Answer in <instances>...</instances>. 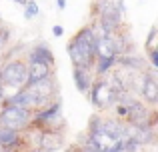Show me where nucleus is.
<instances>
[{
    "label": "nucleus",
    "instance_id": "obj_20",
    "mask_svg": "<svg viewBox=\"0 0 158 152\" xmlns=\"http://www.w3.org/2000/svg\"><path fill=\"white\" fill-rule=\"evenodd\" d=\"M2 100H4V86L0 84V102H2Z\"/></svg>",
    "mask_w": 158,
    "mask_h": 152
},
{
    "label": "nucleus",
    "instance_id": "obj_3",
    "mask_svg": "<svg viewBox=\"0 0 158 152\" xmlns=\"http://www.w3.org/2000/svg\"><path fill=\"white\" fill-rule=\"evenodd\" d=\"M28 82V64L22 60H10L0 68V84L10 88H22Z\"/></svg>",
    "mask_w": 158,
    "mask_h": 152
},
{
    "label": "nucleus",
    "instance_id": "obj_22",
    "mask_svg": "<svg viewBox=\"0 0 158 152\" xmlns=\"http://www.w3.org/2000/svg\"><path fill=\"white\" fill-rule=\"evenodd\" d=\"M34 152H44V150H34Z\"/></svg>",
    "mask_w": 158,
    "mask_h": 152
},
{
    "label": "nucleus",
    "instance_id": "obj_10",
    "mask_svg": "<svg viewBox=\"0 0 158 152\" xmlns=\"http://www.w3.org/2000/svg\"><path fill=\"white\" fill-rule=\"evenodd\" d=\"M116 66H122V68H128V70H142L146 68V62L138 56H130V54H122V56H116Z\"/></svg>",
    "mask_w": 158,
    "mask_h": 152
},
{
    "label": "nucleus",
    "instance_id": "obj_19",
    "mask_svg": "<svg viewBox=\"0 0 158 152\" xmlns=\"http://www.w3.org/2000/svg\"><path fill=\"white\" fill-rule=\"evenodd\" d=\"M56 6L60 8V10H64L66 8V0H56Z\"/></svg>",
    "mask_w": 158,
    "mask_h": 152
},
{
    "label": "nucleus",
    "instance_id": "obj_5",
    "mask_svg": "<svg viewBox=\"0 0 158 152\" xmlns=\"http://www.w3.org/2000/svg\"><path fill=\"white\" fill-rule=\"evenodd\" d=\"M120 26H122V12H118L114 0H112L110 6L98 14V30H100V34H112Z\"/></svg>",
    "mask_w": 158,
    "mask_h": 152
},
{
    "label": "nucleus",
    "instance_id": "obj_9",
    "mask_svg": "<svg viewBox=\"0 0 158 152\" xmlns=\"http://www.w3.org/2000/svg\"><path fill=\"white\" fill-rule=\"evenodd\" d=\"M62 144H64V136L58 130H44L40 134V150L52 152V150L62 148Z\"/></svg>",
    "mask_w": 158,
    "mask_h": 152
},
{
    "label": "nucleus",
    "instance_id": "obj_4",
    "mask_svg": "<svg viewBox=\"0 0 158 152\" xmlns=\"http://www.w3.org/2000/svg\"><path fill=\"white\" fill-rule=\"evenodd\" d=\"M32 120V110H26L16 104H6L0 112V124L12 130H22L28 128Z\"/></svg>",
    "mask_w": 158,
    "mask_h": 152
},
{
    "label": "nucleus",
    "instance_id": "obj_14",
    "mask_svg": "<svg viewBox=\"0 0 158 152\" xmlns=\"http://www.w3.org/2000/svg\"><path fill=\"white\" fill-rule=\"evenodd\" d=\"M24 6H26V12H24V16H26L28 20H30V18H36V16H38V10H40V8H38V4H36L34 0H28Z\"/></svg>",
    "mask_w": 158,
    "mask_h": 152
},
{
    "label": "nucleus",
    "instance_id": "obj_13",
    "mask_svg": "<svg viewBox=\"0 0 158 152\" xmlns=\"http://www.w3.org/2000/svg\"><path fill=\"white\" fill-rule=\"evenodd\" d=\"M94 64H96V68H94L96 76L98 78H100V76H106L108 72L116 66V56H98Z\"/></svg>",
    "mask_w": 158,
    "mask_h": 152
},
{
    "label": "nucleus",
    "instance_id": "obj_12",
    "mask_svg": "<svg viewBox=\"0 0 158 152\" xmlns=\"http://www.w3.org/2000/svg\"><path fill=\"white\" fill-rule=\"evenodd\" d=\"M20 142V134L18 130L6 128V126H0V146L2 148H12Z\"/></svg>",
    "mask_w": 158,
    "mask_h": 152
},
{
    "label": "nucleus",
    "instance_id": "obj_7",
    "mask_svg": "<svg viewBox=\"0 0 158 152\" xmlns=\"http://www.w3.org/2000/svg\"><path fill=\"white\" fill-rule=\"evenodd\" d=\"M46 64V66L54 68V54L52 50L46 46V44H36V46L30 48V52H28V64Z\"/></svg>",
    "mask_w": 158,
    "mask_h": 152
},
{
    "label": "nucleus",
    "instance_id": "obj_17",
    "mask_svg": "<svg viewBox=\"0 0 158 152\" xmlns=\"http://www.w3.org/2000/svg\"><path fill=\"white\" fill-rule=\"evenodd\" d=\"M148 60H150V66L156 70V66H158V50H148Z\"/></svg>",
    "mask_w": 158,
    "mask_h": 152
},
{
    "label": "nucleus",
    "instance_id": "obj_15",
    "mask_svg": "<svg viewBox=\"0 0 158 152\" xmlns=\"http://www.w3.org/2000/svg\"><path fill=\"white\" fill-rule=\"evenodd\" d=\"M112 4V0H92V14H100L104 8H108Z\"/></svg>",
    "mask_w": 158,
    "mask_h": 152
},
{
    "label": "nucleus",
    "instance_id": "obj_8",
    "mask_svg": "<svg viewBox=\"0 0 158 152\" xmlns=\"http://www.w3.org/2000/svg\"><path fill=\"white\" fill-rule=\"evenodd\" d=\"M72 76H74V84H76L78 92L82 94H88L90 86L94 82V74H92V68H84V66H74L72 70Z\"/></svg>",
    "mask_w": 158,
    "mask_h": 152
},
{
    "label": "nucleus",
    "instance_id": "obj_21",
    "mask_svg": "<svg viewBox=\"0 0 158 152\" xmlns=\"http://www.w3.org/2000/svg\"><path fill=\"white\" fill-rule=\"evenodd\" d=\"M14 2H16V4H22V6H24V4H26L28 0H14Z\"/></svg>",
    "mask_w": 158,
    "mask_h": 152
},
{
    "label": "nucleus",
    "instance_id": "obj_18",
    "mask_svg": "<svg viewBox=\"0 0 158 152\" xmlns=\"http://www.w3.org/2000/svg\"><path fill=\"white\" fill-rule=\"evenodd\" d=\"M52 34H54V36H56V38H60V36H62V34H64V28H62V26H60V24H56V26H54V28H52Z\"/></svg>",
    "mask_w": 158,
    "mask_h": 152
},
{
    "label": "nucleus",
    "instance_id": "obj_16",
    "mask_svg": "<svg viewBox=\"0 0 158 152\" xmlns=\"http://www.w3.org/2000/svg\"><path fill=\"white\" fill-rule=\"evenodd\" d=\"M156 36H158V28H150L146 38V50H156Z\"/></svg>",
    "mask_w": 158,
    "mask_h": 152
},
{
    "label": "nucleus",
    "instance_id": "obj_23",
    "mask_svg": "<svg viewBox=\"0 0 158 152\" xmlns=\"http://www.w3.org/2000/svg\"><path fill=\"white\" fill-rule=\"evenodd\" d=\"M0 152H2V148H0Z\"/></svg>",
    "mask_w": 158,
    "mask_h": 152
},
{
    "label": "nucleus",
    "instance_id": "obj_6",
    "mask_svg": "<svg viewBox=\"0 0 158 152\" xmlns=\"http://www.w3.org/2000/svg\"><path fill=\"white\" fill-rule=\"evenodd\" d=\"M140 96L150 104V108H154L158 102V82L154 78V68L150 72H144L142 76V86H140Z\"/></svg>",
    "mask_w": 158,
    "mask_h": 152
},
{
    "label": "nucleus",
    "instance_id": "obj_11",
    "mask_svg": "<svg viewBox=\"0 0 158 152\" xmlns=\"http://www.w3.org/2000/svg\"><path fill=\"white\" fill-rule=\"evenodd\" d=\"M50 74H54V68L46 66V64H36V62L28 64V82H36V80H40V78L50 76Z\"/></svg>",
    "mask_w": 158,
    "mask_h": 152
},
{
    "label": "nucleus",
    "instance_id": "obj_1",
    "mask_svg": "<svg viewBox=\"0 0 158 152\" xmlns=\"http://www.w3.org/2000/svg\"><path fill=\"white\" fill-rule=\"evenodd\" d=\"M96 38H98V30L94 26H84L72 36L66 50H68V56L74 66L94 68V62H96Z\"/></svg>",
    "mask_w": 158,
    "mask_h": 152
},
{
    "label": "nucleus",
    "instance_id": "obj_2",
    "mask_svg": "<svg viewBox=\"0 0 158 152\" xmlns=\"http://www.w3.org/2000/svg\"><path fill=\"white\" fill-rule=\"evenodd\" d=\"M22 90L28 94V98H30L32 110H40V108H44V106L50 104L52 98H56L58 84H56L54 74H50V76L40 78V80H36V82H28V84H24Z\"/></svg>",
    "mask_w": 158,
    "mask_h": 152
}]
</instances>
